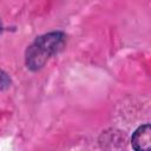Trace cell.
Wrapping results in <instances>:
<instances>
[{"mask_svg": "<svg viewBox=\"0 0 151 151\" xmlns=\"http://www.w3.org/2000/svg\"><path fill=\"white\" fill-rule=\"evenodd\" d=\"M66 44V34L61 31H53L39 35L25 52V64L31 71H39L50 58L58 54Z\"/></svg>", "mask_w": 151, "mask_h": 151, "instance_id": "obj_1", "label": "cell"}, {"mask_svg": "<svg viewBox=\"0 0 151 151\" xmlns=\"http://www.w3.org/2000/svg\"><path fill=\"white\" fill-rule=\"evenodd\" d=\"M131 145L136 151H150L151 149V129L146 123L139 126L131 137Z\"/></svg>", "mask_w": 151, "mask_h": 151, "instance_id": "obj_2", "label": "cell"}, {"mask_svg": "<svg viewBox=\"0 0 151 151\" xmlns=\"http://www.w3.org/2000/svg\"><path fill=\"white\" fill-rule=\"evenodd\" d=\"M11 83L12 81H11L9 76L5 71L0 70V91H4L6 88H8L11 86Z\"/></svg>", "mask_w": 151, "mask_h": 151, "instance_id": "obj_3", "label": "cell"}, {"mask_svg": "<svg viewBox=\"0 0 151 151\" xmlns=\"http://www.w3.org/2000/svg\"><path fill=\"white\" fill-rule=\"evenodd\" d=\"M0 32H1V24H0Z\"/></svg>", "mask_w": 151, "mask_h": 151, "instance_id": "obj_4", "label": "cell"}]
</instances>
